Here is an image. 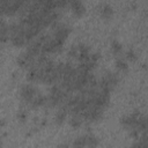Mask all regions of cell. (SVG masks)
<instances>
[{
    "label": "cell",
    "mask_w": 148,
    "mask_h": 148,
    "mask_svg": "<svg viewBox=\"0 0 148 148\" xmlns=\"http://www.w3.org/2000/svg\"><path fill=\"white\" fill-rule=\"evenodd\" d=\"M21 96L27 103H31L34 97L36 96V89L31 84H25L21 88Z\"/></svg>",
    "instance_id": "obj_1"
},
{
    "label": "cell",
    "mask_w": 148,
    "mask_h": 148,
    "mask_svg": "<svg viewBox=\"0 0 148 148\" xmlns=\"http://www.w3.org/2000/svg\"><path fill=\"white\" fill-rule=\"evenodd\" d=\"M39 77H40V68L37 67L36 65H32L27 74V79L30 82H35V81H38Z\"/></svg>",
    "instance_id": "obj_2"
},
{
    "label": "cell",
    "mask_w": 148,
    "mask_h": 148,
    "mask_svg": "<svg viewBox=\"0 0 148 148\" xmlns=\"http://www.w3.org/2000/svg\"><path fill=\"white\" fill-rule=\"evenodd\" d=\"M71 7H72V10H73V14L76 15V16H81L83 13H84V5L79 1V0H74V1H71L69 2Z\"/></svg>",
    "instance_id": "obj_3"
},
{
    "label": "cell",
    "mask_w": 148,
    "mask_h": 148,
    "mask_svg": "<svg viewBox=\"0 0 148 148\" xmlns=\"http://www.w3.org/2000/svg\"><path fill=\"white\" fill-rule=\"evenodd\" d=\"M99 13H101V16L104 17V18H110L113 14V8L111 5L104 2L99 6Z\"/></svg>",
    "instance_id": "obj_4"
},
{
    "label": "cell",
    "mask_w": 148,
    "mask_h": 148,
    "mask_svg": "<svg viewBox=\"0 0 148 148\" xmlns=\"http://www.w3.org/2000/svg\"><path fill=\"white\" fill-rule=\"evenodd\" d=\"M103 77L105 79V81L109 83V86H110L112 89H113V87H114V86H117V83H118V76H117V74H116V73L108 72Z\"/></svg>",
    "instance_id": "obj_5"
},
{
    "label": "cell",
    "mask_w": 148,
    "mask_h": 148,
    "mask_svg": "<svg viewBox=\"0 0 148 148\" xmlns=\"http://www.w3.org/2000/svg\"><path fill=\"white\" fill-rule=\"evenodd\" d=\"M9 39V28L8 24L3 23L0 27V43H6Z\"/></svg>",
    "instance_id": "obj_6"
},
{
    "label": "cell",
    "mask_w": 148,
    "mask_h": 148,
    "mask_svg": "<svg viewBox=\"0 0 148 148\" xmlns=\"http://www.w3.org/2000/svg\"><path fill=\"white\" fill-rule=\"evenodd\" d=\"M98 145V139L94 134H87L86 135V146L87 148H96Z\"/></svg>",
    "instance_id": "obj_7"
},
{
    "label": "cell",
    "mask_w": 148,
    "mask_h": 148,
    "mask_svg": "<svg viewBox=\"0 0 148 148\" xmlns=\"http://www.w3.org/2000/svg\"><path fill=\"white\" fill-rule=\"evenodd\" d=\"M66 116H67V112H66V109L61 108L57 113H56V117H54V120L57 124H62L64 120L66 119Z\"/></svg>",
    "instance_id": "obj_8"
},
{
    "label": "cell",
    "mask_w": 148,
    "mask_h": 148,
    "mask_svg": "<svg viewBox=\"0 0 148 148\" xmlns=\"http://www.w3.org/2000/svg\"><path fill=\"white\" fill-rule=\"evenodd\" d=\"M121 49H123V46H121V43L120 42H118L117 39H113L111 42V51H112L113 54L118 56L121 52Z\"/></svg>",
    "instance_id": "obj_9"
},
{
    "label": "cell",
    "mask_w": 148,
    "mask_h": 148,
    "mask_svg": "<svg viewBox=\"0 0 148 148\" xmlns=\"http://www.w3.org/2000/svg\"><path fill=\"white\" fill-rule=\"evenodd\" d=\"M116 67L120 72H126L128 69V65H127L126 60L123 59V58H117V60H116Z\"/></svg>",
    "instance_id": "obj_10"
},
{
    "label": "cell",
    "mask_w": 148,
    "mask_h": 148,
    "mask_svg": "<svg viewBox=\"0 0 148 148\" xmlns=\"http://www.w3.org/2000/svg\"><path fill=\"white\" fill-rule=\"evenodd\" d=\"M73 147L74 148H87V146H86V135L76 138L73 141Z\"/></svg>",
    "instance_id": "obj_11"
},
{
    "label": "cell",
    "mask_w": 148,
    "mask_h": 148,
    "mask_svg": "<svg viewBox=\"0 0 148 148\" xmlns=\"http://www.w3.org/2000/svg\"><path fill=\"white\" fill-rule=\"evenodd\" d=\"M69 124H71L72 127L77 128V127H80L81 124H82V118H81L80 116H73V117L71 118V120H69Z\"/></svg>",
    "instance_id": "obj_12"
},
{
    "label": "cell",
    "mask_w": 148,
    "mask_h": 148,
    "mask_svg": "<svg viewBox=\"0 0 148 148\" xmlns=\"http://www.w3.org/2000/svg\"><path fill=\"white\" fill-rule=\"evenodd\" d=\"M126 58H127L130 61H135V60H136V53H135V51H134L133 49L127 50V52H126Z\"/></svg>",
    "instance_id": "obj_13"
},
{
    "label": "cell",
    "mask_w": 148,
    "mask_h": 148,
    "mask_svg": "<svg viewBox=\"0 0 148 148\" xmlns=\"http://www.w3.org/2000/svg\"><path fill=\"white\" fill-rule=\"evenodd\" d=\"M68 56H69V57H73V58H77V56H79L77 45H74V46H72V47L69 49V51H68Z\"/></svg>",
    "instance_id": "obj_14"
},
{
    "label": "cell",
    "mask_w": 148,
    "mask_h": 148,
    "mask_svg": "<svg viewBox=\"0 0 148 148\" xmlns=\"http://www.w3.org/2000/svg\"><path fill=\"white\" fill-rule=\"evenodd\" d=\"M16 117H17V119H18L21 123H23V121H25V119H27V112L23 111V110H20V111L17 112Z\"/></svg>",
    "instance_id": "obj_15"
},
{
    "label": "cell",
    "mask_w": 148,
    "mask_h": 148,
    "mask_svg": "<svg viewBox=\"0 0 148 148\" xmlns=\"http://www.w3.org/2000/svg\"><path fill=\"white\" fill-rule=\"evenodd\" d=\"M57 148H69V147H68V145H67V143H65V142H62V143H60V145H58V146H57Z\"/></svg>",
    "instance_id": "obj_16"
},
{
    "label": "cell",
    "mask_w": 148,
    "mask_h": 148,
    "mask_svg": "<svg viewBox=\"0 0 148 148\" xmlns=\"http://www.w3.org/2000/svg\"><path fill=\"white\" fill-rule=\"evenodd\" d=\"M5 125H6V121H5V119L0 118V127H3Z\"/></svg>",
    "instance_id": "obj_17"
},
{
    "label": "cell",
    "mask_w": 148,
    "mask_h": 148,
    "mask_svg": "<svg viewBox=\"0 0 148 148\" xmlns=\"http://www.w3.org/2000/svg\"><path fill=\"white\" fill-rule=\"evenodd\" d=\"M2 146H3V143H2V140H1V138H0V148H2Z\"/></svg>",
    "instance_id": "obj_18"
}]
</instances>
